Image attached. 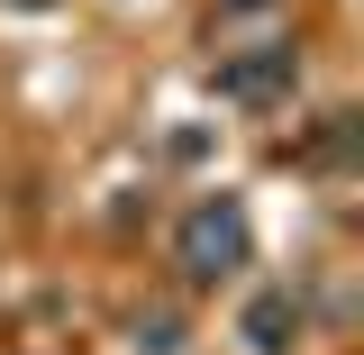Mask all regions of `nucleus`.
Here are the masks:
<instances>
[{
	"mask_svg": "<svg viewBox=\"0 0 364 355\" xmlns=\"http://www.w3.org/2000/svg\"><path fill=\"white\" fill-rule=\"evenodd\" d=\"M246 265V210L237 201H200L191 219H182V237H173V273L182 282H219V273H237Z\"/></svg>",
	"mask_w": 364,
	"mask_h": 355,
	"instance_id": "1",
	"label": "nucleus"
},
{
	"mask_svg": "<svg viewBox=\"0 0 364 355\" xmlns=\"http://www.w3.org/2000/svg\"><path fill=\"white\" fill-rule=\"evenodd\" d=\"M291 83H301V55L291 46L219 55V100H237V110H273V100H291Z\"/></svg>",
	"mask_w": 364,
	"mask_h": 355,
	"instance_id": "2",
	"label": "nucleus"
},
{
	"mask_svg": "<svg viewBox=\"0 0 364 355\" xmlns=\"http://www.w3.org/2000/svg\"><path fill=\"white\" fill-rule=\"evenodd\" d=\"M237 337H246L255 355H291L301 346V301H291L282 282H264V292L246 301V319H237Z\"/></svg>",
	"mask_w": 364,
	"mask_h": 355,
	"instance_id": "3",
	"label": "nucleus"
},
{
	"mask_svg": "<svg viewBox=\"0 0 364 355\" xmlns=\"http://www.w3.org/2000/svg\"><path fill=\"white\" fill-rule=\"evenodd\" d=\"M173 337H182V319H136V355H173Z\"/></svg>",
	"mask_w": 364,
	"mask_h": 355,
	"instance_id": "4",
	"label": "nucleus"
},
{
	"mask_svg": "<svg viewBox=\"0 0 364 355\" xmlns=\"http://www.w3.org/2000/svg\"><path fill=\"white\" fill-rule=\"evenodd\" d=\"M219 9L228 18H255V9H273V0H219Z\"/></svg>",
	"mask_w": 364,
	"mask_h": 355,
	"instance_id": "5",
	"label": "nucleus"
}]
</instances>
